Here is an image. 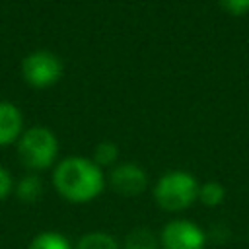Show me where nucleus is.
Segmentation results:
<instances>
[{"mask_svg":"<svg viewBox=\"0 0 249 249\" xmlns=\"http://www.w3.org/2000/svg\"><path fill=\"white\" fill-rule=\"evenodd\" d=\"M58 154L56 136L45 126H33L25 130L18 140V156L21 163L33 171L53 165Z\"/></svg>","mask_w":249,"mask_h":249,"instance_id":"7ed1b4c3","label":"nucleus"},{"mask_svg":"<svg viewBox=\"0 0 249 249\" xmlns=\"http://www.w3.org/2000/svg\"><path fill=\"white\" fill-rule=\"evenodd\" d=\"M23 80L33 88H49L62 76V62L49 51H35L21 62Z\"/></svg>","mask_w":249,"mask_h":249,"instance_id":"20e7f679","label":"nucleus"},{"mask_svg":"<svg viewBox=\"0 0 249 249\" xmlns=\"http://www.w3.org/2000/svg\"><path fill=\"white\" fill-rule=\"evenodd\" d=\"M123 249H160V237L148 228H134L126 233Z\"/></svg>","mask_w":249,"mask_h":249,"instance_id":"6e6552de","label":"nucleus"},{"mask_svg":"<svg viewBox=\"0 0 249 249\" xmlns=\"http://www.w3.org/2000/svg\"><path fill=\"white\" fill-rule=\"evenodd\" d=\"M53 183L62 198L82 204L101 195L105 187V175L93 160L70 156L54 167Z\"/></svg>","mask_w":249,"mask_h":249,"instance_id":"f257e3e1","label":"nucleus"},{"mask_svg":"<svg viewBox=\"0 0 249 249\" xmlns=\"http://www.w3.org/2000/svg\"><path fill=\"white\" fill-rule=\"evenodd\" d=\"M119 158V150L113 142L105 140V142H99L93 150V161L99 165V167H107V165H113Z\"/></svg>","mask_w":249,"mask_h":249,"instance_id":"ddd939ff","label":"nucleus"},{"mask_svg":"<svg viewBox=\"0 0 249 249\" xmlns=\"http://www.w3.org/2000/svg\"><path fill=\"white\" fill-rule=\"evenodd\" d=\"M23 128V117L19 109L10 101H0V146H8L19 140Z\"/></svg>","mask_w":249,"mask_h":249,"instance_id":"0eeeda50","label":"nucleus"},{"mask_svg":"<svg viewBox=\"0 0 249 249\" xmlns=\"http://www.w3.org/2000/svg\"><path fill=\"white\" fill-rule=\"evenodd\" d=\"M224 198H226V191L218 181H206V183H202L198 187V200L204 206L214 208V206L222 204Z\"/></svg>","mask_w":249,"mask_h":249,"instance_id":"f8f14e48","label":"nucleus"},{"mask_svg":"<svg viewBox=\"0 0 249 249\" xmlns=\"http://www.w3.org/2000/svg\"><path fill=\"white\" fill-rule=\"evenodd\" d=\"M220 4L231 16H245L249 12V0H220Z\"/></svg>","mask_w":249,"mask_h":249,"instance_id":"4468645a","label":"nucleus"},{"mask_svg":"<svg viewBox=\"0 0 249 249\" xmlns=\"http://www.w3.org/2000/svg\"><path fill=\"white\" fill-rule=\"evenodd\" d=\"M74 249H123L121 243L105 231H89L82 235Z\"/></svg>","mask_w":249,"mask_h":249,"instance_id":"1a4fd4ad","label":"nucleus"},{"mask_svg":"<svg viewBox=\"0 0 249 249\" xmlns=\"http://www.w3.org/2000/svg\"><path fill=\"white\" fill-rule=\"evenodd\" d=\"M14 189V181H12V175L8 173V169H4L0 165V200H4Z\"/></svg>","mask_w":249,"mask_h":249,"instance_id":"2eb2a0df","label":"nucleus"},{"mask_svg":"<svg viewBox=\"0 0 249 249\" xmlns=\"http://www.w3.org/2000/svg\"><path fill=\"white\" fill-rule=\"evenodd\" d=\"M109 183H111V189L121 196H136L144 193L148 185V175L140 165L128 161L113 167L109 175Z\"/></svg>","mask_w":249,"mask_h":249,"instance_id":"423d86ee","label":"nucleus"},{"mask_svg":"<svg viewBox=\"0 0 249 249\" xmlns=\"http://www.w3.org/2000/svg\"><path fill=\"white\" fill-rule=\"evenodd\" d=\"M161 249H204L206 233L191 220L179 218L163 226L160 233Z\"/></svg>","mask_w":249,"mask_h":249,"instance_id":"39448f33","label":"nucleus"},{"mask_svg":"<svg viewBox=\"0 0 249 249\" xmlns=\"http://www.w3.org/2000/svg\"><path fill=\"white\" fill-rule=\"evenodd\" d=\"M198 187L200 185L191 173L183 169L167 171L154 187V200L165 212H181L198 200Z\"/></svg>","mask_w":249,"mask_h":249,"instance_id":"f03ea898","label":"nucleus"},{"mask_svg":"<svg viewBox=\"0 0 249 249\" xmlns=\"http://www.w3.org/2000/svg\"><path fill=\"white\" fill-rule=\"evenodd\" d=\"M27 249H74L66 235L58 231H41L35 235Z\"/></svg>","mask_w":249,"mask_h":249,"instance_id":"9d476101","label":"nucleus"},{"mask_svg":"<svg viewBox=\"0 0 249 249\" xmlns=\"http://www.w3.org/2000/svg\"><path fill=\"white\" fill-rule=\"evenodd\" d=\"M43 193V183L37 175H25L16 185V195L23 202H35Z\"/></svg>","mask_w":249,"mask_h":249,"instance_id":"9b49d317","label":"nucleus"}]
</instances>
